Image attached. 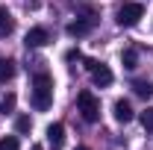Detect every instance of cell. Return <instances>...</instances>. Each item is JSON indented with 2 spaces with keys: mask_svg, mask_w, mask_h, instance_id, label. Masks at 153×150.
Masks as SVG:
<instances>
[{
  "mask_svg": "<svg viewBox=\"0 0 153 150\" xmlns=\"http://www.w3.org/2000/svg\"><path fill=\"white\" fill-rule=\"evenodd\" d=\"M133 91L138 94V97H144V100H150V97H153V82H147V79H135Z\"/></svg>",
  "mask_w": 153,
  "mask_h": 150,
  "instance_id": "obj_11",
  "label": "cell"
},
{
  "mask_svg": "<svg viewBox=\"0 0 153 150\" xmlns=\"http://www.w3.org/2000/svg\"><path fill=\"white\" fill-rule=\"evenodd\" d=\"M12 30H15V18H12V12H9L6 6H0V38L12 36Z\"/></svg>",
  "mask_w": 153,
  "mask_h": 150,
  "instance_id": "obj_8",
  "label": "cell"
},
{
  "mask_svg": "<svg viewBox=\"0 0 153 150\" xmlns=\"http://www.w3.org/2000/svg\"><path fill=\"white\" fill-rule=\"evenodd\" d=\"M24 41H27V47H44V44L50 41V33H47L44 27H33V30L27 33Z\"/></svg>",
  "mask_w": 153,
  "mask_h": 150,
  "instance_id": "obj_6",
  "label": "cell"
},
{
  "mask_svg": "<svg viewBox=\"0 0 153 150\" xmlns=\"http://www.w3.org/2000/svg\"><path fill=\"white\" fill-rule=\"evenodd\" d=\"M133 118H135V112H133V106L127 100H115V121L118 124H130Z\"/></svg>",
  "mask_w": 153,
  "mask_h": 150,
  "instance_id": "obj_7",
  "label": "cell"
},
{
  "mask_svg": "<svg viewBox=\"0 0 153 150\" xmlns=\"http://www.w3.org/2000/svg\"><path fill=\"white\" fill-rule=\"evenodd\" d=\"M141 127L147 132H153V106H147V109L141 112Z\"/></svg>",
  "mask_w": 153,
  "mask_h": 150,
  "instance_id": "obj_14",
  "label": "cell"
},
{
  "mask_svg": "<svg viewBox=\"0 0 153 150\" xmlns=\"http://www.w3.org/2000/svg\"><path fill=\"white\" fill-rule=\"evenodd\" d=\"M76 109H79V115H82L88 124L100 121V100H97L88 88H82V91L76 94Z\"/></svg>",
  "mask_w": 153,
  "mask_h": 150,
  "instance_id": "obj_2",
  "label": "cell"
},
{
  "mask_svg": "<svg viewBox=\"0 0 153 150\" xmlns=\"http://www.w3.org/2000/svg\"><path fill=\"white\" fill-rule=\"evenodd\" d=\"M121 62H124V68H127V71H133V68H135V62H138V59H135V50H124Z\"/></svg>",
  "mask_w": 153,
  "mask_h": 150,
  "instance_id": "obj_15",
  "label": "cell"
},
{
  "mask_svg": "<svg viewBox=\"0 0 153 150\" xmlns=\"http://www.w3.org/2000/svg\"><path fill=\"white\" fill-rule=\"evenodd\" d=\"M91 27H94V18H76V21L68 24V36H71V38L88 36V33H91Z\"/></svg>",
  "mask_w": 153,
  "mask_h": 150,
  "instance_id": "obj_5",
  "label": "cell"
},
{
  "mask_svg": "<svg viewBox=\"0 0 153 150\" xmlns=\"http://www.w3.org/2000/svg\"><path fill=\"white\" fill-rule=\"evenodd\" d=\"M53 106V76L50 74H36L33 76V109L47 112Z\"/></svg>",
  "mask_w": 153,
  "mask_h": 150,
  "instance_id": "obj_1",
  "label": "cell"
},
{
  "mask_svg": "<svg viewBox=\"0 0 153 150\" xmlns=\"http://www.w3.org/2000/svg\"><path fill=\"white\" fill-rule=\"evenodd\" d=\"M65 59H68V62H76V59H82V53H79V50H68Z\"/></svg>",
  "mask_w": 153,
  "mask_h": 150,
  "instance_id": "obj_17",
  "label": "cell"
},
{
  "mask_svg": "<svg viewBox=\"0 0 153 150\" xmlns=\"http://www.w3.org/2000/svg\"><path fill=\"white\" fill-rule=\"evenodd\" d=\"M30 130H33V121H30V115H18V118H15V132H18V135H27Z\"/></svg>",
  "mask_w": 153,
  "mask_h": 150,
  "instance_id": "obj_12",
  "label": "cell"
},
{
  "mask_svg": "<svg viewBox=\"0 0 153 150\" xmlns=\"http://www.w3.org/2000/svg\"><path fill=\"white\" fill-rule=\"evenodd\" d=\"M76 150H91V147H82V144H79V147H76Z\"/></svg>",
  "mask_w": 153,
  "mask_h": 150,
  "instance_id": "obj_18",
  "label": "cell"
},
{
  "mask_svg": "<svg viewBox=\"0 0 153 150\" xmlns=\"http://www.w3.org/2000/svg\"><path fill=\"white\" fill-rule=\"evenodd\" d=\"M0 109H3V112H12V109H15V94H12V91L3 94V100H0Z\"/></svg>",
  "mask_w": 153,
  "mask_h": 150,
  "instance_id": "obj_16",
  "label": "cell"
},
{
  "mask_svg": "<svg viewBox=\"0 0 153 150\" xmlns=\"http://www.w3.org/2000/svg\"><path fill=\"white\" fill-rule=\"evenodd\" d=\"M15 76V62L6 56H0V82H9Z\"/></svg>",
  "mask_w": 153,
  "mask_h": 150,
  "instance_id": "obj_10",
  "label": "cell"
},
{
  "mask_svg": "<svg viewBox=\"0 0 153 150\" xmlns=\"http://www.w3.org/2000/svg\"><path fill=\"white\" fill-rule=\"evenodd\" d=\"M141 18H144V6H141V3L124 0V3L118 6V24H121V27H135Z\"/></svg>",
  "mask_w": 153,
  "mask_h": 150,
  "instance_id": "obj_3",
  "label": "cell"
},
{
  "mask_svg": "<svg viewBox=\"0 0 153 150\" xmlns=\"http://www.w3.org/2000/svg\"><path fill=\"white\" fill-rule=\"evenodd\" d=\"M33 150H41V147H38V144H36V147H33Z\"/></svg>",
  "mask_w": 153,
  "mask_h": 150,
  "instance_id": "obj_19",
  "label": "cell"
},
{
  "mask_svg": "<svg viewBox=\"0 0 153 150\" xmlns=\"http://www.w3.org/2000/svg\"><path fill=\"white\" fill-rule=\"evenodd\" d=\"M47 141H50L53 147H62V141H65V127H62L59 121L47 127Z\"/></svg>",
  "mask_w": 153,
  "mask_h": 150,
  "instance_id": "obj_9",
  "label": "cell"
},
{
  "mask_svg": "<svg viewBox=\"0 0 153 150\" xmlns=\"http://www.w3.org/2000/svg\"><path fill=\"white\" fill-rule=\"evenodd\" d=\"M18 147H21L18 135H3L0 138V150H18Z\"/></svg>",
  "mask_w": 153,
  "mask_h": 150,
  "instance_id": "obj_13",
  "label": "cell"
},
{
  "mask_svg": "<svg viewBox=\"0 0 153 150\" xmlns=\"http://www.w3.org/2000/svg\"><path fill=\"white\" fill-rule=\"evenodd\" d=\"M85 68H88V74H91V79H94L97 88H106V85H112V71L103 65V62H97V59H85Z\"/></svg>",
  "mask_w": 153,
  "mask_h": 150,
  "instance_id": "obj_4",
  "label": "cell"
}]
</instances>
